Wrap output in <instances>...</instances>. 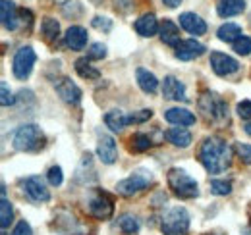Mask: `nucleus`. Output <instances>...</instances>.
<instances>
[{
	"label": "nucleus",
	"instance_id": "25",
	"mask_svg": "<svg viewBox=\"0 0 251 235\" xmlns=\"http://www.w3.org/2000/svg\"><path fill=\"white\" fill-rule=\"evenodd\" d=\"M74 66H75V71L79 73V77H83L87 81H95V79L100 77V71L91 66V60L89 58H77Z\"/></svg>",
	"mask_w": 251,
	"mask_h": 235
},
{
	"label": "nucleus",
	"instance_id": "41",
	"mask_svg": "<svg viewBox=\"0 0 251 235\" xmlns=\"http://www.w3.org/2000/svg\"><path fill=\"white\" fill-rule=\"evenodd\" d=\"M164 2V6H168V8H178L180 4H182V0H162Z\"/></svg>",
	"mask_w": 251,
	"mask_h": 235
},
{
	"label": "nucleus",
	"instance_id": "9",
	"mask_svg": "<svg viewBox=\"0 0 251 235\" xmlns=\"http://www.w3.org/2000/svg\"><path fill=\"white\" fill-rule=\"evenodd\" d=\"M22 187H24L25 197L33 203H49L50 201V193H49L45 181L39 176H31L27 179H24Z\"/></svg>",
	"mask_w": 251,
	"mask_h": 235
},
{
	"label": "nucleus",
	"instance_id": "19",
	"mask_svg": "<svg viewBox=\"0 0 251 235\" xmlns=\"http://www.w3.org/2000/svg\"><path fill=\"white\" fill-rule=\"evenodd\" d=\"M133 27L137 31V35H141V37H153V35H157L158 31H160L155 14H143V16L135 22Z\"/></svg>",
	"mask_w": 251,
	"mask_h": 235
},
{
	"label": "nucleus",
	"instance_id": "18",
	"mask_svg": "<svg viewBox=\"0 0 251 235\" xmlns=\"http://www.w3.org/2000/svg\"><path fill=\"white\" fill-rule=\"evenodd\" d=\"M160 41L168 47H178L182 41H180V27L172 22V20H164L162 25H160Z\"/></svg>",
	"mask_w": 251,
	"mask_h": 235
},
{
	"label": "nucleus",
	"instance_id": "43",
	"mask_svg": "<svg viewBox=\"0 0 251 235\" xmlns=\"http://www.w3.org/2000/svg\"><path fill=\"white\" fill-rule=\"evenodd\" d=\"M209 235H215V234H209Z\"/></svg>",
	"mask_w": 251,
	"mask_h": 235
},
{
	"label": "nucleus",
	"instance_id": "37",
	"mask_svg": "<svg viewBox=\"0 0 251 235\" xmlns=\"http://www.w3.org/2000/svg\"><path fill=\"white\" fill-rule=\"evenodd\" d=\"M151 116H153V110H149V108H143V110H139V112L131 114V116L127 118V119H129V123H143V121H147V119H149Z\"/></svg>",
	"mask_w": 251,
	"mask_h": 235
},
{
	"label": "nucleus",
	"instance_id": "30",
	"mask_svg": "<svg viewBox=\"0 0 251 235\" xmlns=\"http://www.w3.org/2000/svg\"><path fill=\"white\" fill-rule=\"evenodd\" d=\"M151 145H153V141L149 135H145V133H133L131 135V148L135 152H145Z\"/></svg>",
	"mask_w": 251,
	"mask_h": 235
},
{
	"label": "nucleus",
	"instance_id": "31",
	"mask_svg": "<svg viewBox=\"0 0 251 235\" xmlns=\"http://www.w3.org/2000/svg\"><path fill=\"white\" fill-rule=\"evenodd\" d=\"M211 193L217 197H226L232 193V183L226 179H213L211 181Z\"/></svg>",
	"mask_w": 251,
	"mask_h": 235
},
{
	"label": "nucleus",
	"instance_id": "1",
	"mask_svg": "<svg viewBox=\"0 0 251 235\" xmlns=\"http://www.w3.org/2000/svg\"><path fill=\"white\" fill-rule=\"evenodd\" d=\"M199 162L209 174H222L232 164V148L220 137H207L199 148Z\"/></svg>",
	"mask_w": 251,
	"mask_h": 235
},
{
	"label": "nucleus",
	"instance_id": "8",
	"mask_svg": "<svg viewBox=\"0 0 251 235\" xmlns=\"http://www.w3.org/2000/svg\"><path fill=\"white\" fill-rule=\"evenodd\" d=\"M87 210H89L91 216L99 218V220H108L112 216V212H114V203L106 193L95 191L87 199Z\"/></svg>",
	"mask_w": 251,
	"mask_h": 235
},
{
	"label": "nucleus",
	"instance_id": "33",
	"mask_svg": "<svg viewBox=\"0 0 251 235\" xmlns=\"http://www.w3.org/2000/svg\"><path fill=\"white\" fill-rule=\"evenodd\" d=\"M106 56V47L102 43H93L87 50V58L89 60H102Z\"/></svg>",
	"mask_w": 251,
	"mask_h": 235
},
{
	"label": "nucleus",
	"instance_id": "35",
	"mask_svg": "<svg viewBox=\"0 0 251 235\" xmlns=\"http://www.w3.org/2000/svg\"><path fill=\"white\" fill-rule=\"evenodd\" d=\"M91 25H93L95 29L108 33V31L112 29V20H108V18H102V16H95L93 20H91Z\"/></svg>",
	"mask_w": 251,
	"mask_h": 235
},
{
	"label": "nucleus",
	"instance_id": "17",
	"mask_svg": "<svg viewBox=\"0 0 251 235\" xmlns=\"http://www.w3.org/2000/svg\"><path fill=\"white\" fill-rule=\"evenodd\" d=\"M178 20H180L182 29H186L188 33H191V35H205V33H207V24H205V20H201L197 14L186 12V14H182Z\"/></svg>",
	"mask_w": 251,
	"mask_h": 235
},
{
	"label": "nucleus",
	"instance_id": "4",
	"mask_svg": "<svg viewBox=\"0 0 251 235\" xmlns=\"http://www.w3.org/2000/svg\"><path fill=\"white\" fill-rule=\"evenodd\" d=\"M166 179H168V187L172 189V193L176 197H180V199H195L199 195L197 181L189 176V174H186L184 170H180V168L168 170Z\"/></svg>",
	"mask_w": 251,
	"mask_h": 235
},
{
	"label": "nucleus",
	"instance_id": "15",
	"mask_svg": "<svg viewBox=\"0 0 251 235\" xmlns=\"http://www.w3.org/2000/svg\"><path fill=\"white\" fill-rule=\"evenodd\" d=\"M0 18H2L4 29H18V25H20V10L16 8V4L12 0H0Z\"/></svg>",
	"mask_w": 251,
	"mask_h": 235
},
{
	"label": "nucleus",
	"instance_id": "42",
	"mask_svg": "<svg viewBox=\"0 0 251 235\" xmlns=\"http://www.w3.org/2000/svg\"><path fill=\"white\" fill-rule=\"evenodd\" d=\"M246 133L251 137V123H248V125H246Z\"/></svg>",
	"mask_w": 251,
	"mask_h": 235
},
{
	"label": "nucleus",
	"instance_id": "3",
	"mask_svg": "<svg viewBox=\"0 0 251 235\" xmlns=\"http://www.w3.org/2000/svg\"><path fill=\"white\" fill-rule=\"evenodd\" d=\"M160 230L164 235H186L189 230V212L184 206L168 208L160 218Z\"/></svg>",
	"mask_w": 251,
	"mask_h": 235
},
{
	"label": "nucleus",
	"instance_id": "32",
	"mask_svg": "<svg viewBox=\"0 0 251 235\" xmlns=\"http://www.w3.org/2000/svg\"><path fill=\"white\" fill-rule=\"evenodd\" d=\"M234 52L240 56H248L251 52V37H240L234 43Z\"/></svg>",
	"mask_w": 251,
	"mask_h": 235
},
{
	"label": "nucleus",
	"instance_id": "11",
	"mask_svg": "<svg viewBox=\"0 0 251 235\" xmlns=\"http://www.w3.org/2000/svg\"><path fill=\"white\" fill-rule=\"evenodd\" d=\"M54 89H56V94L62 98L64 102L74 104V106L81 102L83 93H81V89L77 87V85H75L72 79H68V77H60V79H56Z\"/></svg>",
	"mask_w": 251,
	"mask_h": 235
},
{
	"label": "nucleus",
	"instance_id": "23",
	"mask_svg": "<svg viewBox=\"0 0 251 235\" xmlns=\"http://www.w3.org/2000/svg\"><path fill=\"white\" fill-rule=\"evenodd\" d=\"M246 10V0H220L217 6L220 18H232Z\"/></svg>",
	"mask_w": 251,
	"mask_h": 235
},
{
	"label": "nucleus",
	"instance_id": "39",
	"mask_svg": "<svg viewBox=\"0 0 251 235\" xmlns=\"http://www.w3.org/2000/svg\"><path fill=\"white\" fill-rule=\"evenodd\" d=\"M12 235H33V230L25 220H20V222L16 224V228H14Z\"/></svg>",
	"mask_w": 251,
	"mask_h": 235
},
{
	"label": "nucleus",
	"instance_id": "20",
	"mask_svg": "<svg viewBox=\"0 0 251 235\" xmlns=\"http://www.w3.org/2000/svg\"><path fill=\"white\" fill-rule=\"evenodd\" d=\"M164 118H166V121H170L174 125H180V127L195 123V116H193V112H189L188 108H170V110L164 112Z\"/></svg>",
	"mask_w": 251,
	"mask_h": 235
},
{
	"label": "nucleus",
	"instance_id": "22",
	"mask_svg": "<svg viewBox=\"0 0 251 235\" xmlns=\"http://www.w3.org/2000/svg\"><path fill=\"white\" fill-rule=\"evenodd\" d=\"M164 137L168 139V143H172L174 147L186 148L191 143V133H189L186 127H172L164 133Z\"/></svg>",
	"mask_w": 251,
	"mask_h": 235
},
{
	"label": "nucleus",
	"instance_id": "24",
	"mask_svg": "<svg viewBox=\"0 0 251 235\" xmlns=\"http://www.w3.org/2000/svg\"><path fill=\"white\" fill-rule=\"evenodd\" d=\"M129 116H126L122 110H118V108H114V110H110V112H106V116H104V123H106V127H110L112 131H122L126 125L129 123Z\"/></svg>",
	"mask_w": 251,
	"mask_h": 235
},
{
	"label": "nucleus",
	"instance_id": "5",
	"mask_svg": "<svg viewBox=\"0 0 251 235\" xmlns=\"http://www.w3.org/2000/svg\"><path fill=\"white\" fill-rule=\"evenodd\" d=\"M201 114L215 121V123H222L224 119H228V104L220 98L217 93H205L201 94V98L197 100Z\"/></svg>",
	"mask_w": 251,
	"mask_h": 235
},
{
	"label": "nucleus",
	"instance_id": "21",
	"mask_svg": "<svg viewBox=\"0 0 251 235\" xmlns=\"http://www.w3.org/2000/svg\"><path fill=\"white\" fill-rule=\"evenodd\" d=\"M135 75H137V85H139V89H141L143 93H151V94L157 93L158 79L155 73H151V71L145 70V68H137Z\"/></svg>",
	"mask_w": 251,
	"mask_h": 235
},
{
	"label": "nucleus",
	"instance_id": "13",
	"mask_svg": "<svg viewBox=\"0 0 251 235\" xmlns=\"http://www.w3.org/2000/svg\"><path fill=\"white\" fill-rule=\"evenodd\" d=\"M205 50H207L205 45H201V43L195 41V39H188V41H182V43L176 47V58L184 60V62L195 60V58H199V56H203Z\"/></svg>",
	"mask_w": 251,
	"mask_h": 235
},
{
	"label": "nucleus",
	"instance_id": "2",
	"mask_svg": "<svg viewBox=\"0 0 251 235\" xmlns=\"http://www.w3.org/2000/svg\"><path fill=\"white\" fill-rule=\"evenodd\" d=\"M12 145H14L16 150L33 152V150H39V148L45 145V135H43V131H41L39 125L25 123V125H20L12 133Z\"/></svg>",
	"mask_w": 251,
	"mask_h": 235
},
{
	"label": "nucleus",
	"instance_id": "34",
	"mask_svg": "<svg viewBox=\"0 0 251 235\" xmlns=\"http://www.w3.org/2000/svg\"><path fill=\"white\" fill-rule=\"evenodd\" d=\"M47 179H49V183H50L52 187L62 185V181H64L62 168H60V166H52V168L49 170V174H47Z\"/></svg>",
	"mask_w": 251,
	"mask_h": 235
},
{
	"label": "nucleus",
	"instance_id": "26",
	"mask_svg": "<svg viewBox=\"0 0 251 235\" xmlns=\"http://www.w3.org/2000/svg\"><path fill=\"white\" fill-rule=\"evenodd\" d=\"M217 35H219V39L222 43H236L240 37H244L242 35V27L236 25V24H224V25H220Z\"/></svg>",
	"mask_w": 251,
	"mask_h": 235
},
{
	"label": "nucleus",
	"instance_id": "40",
	"mask_svg": "<svg viewBox=\"0 0 251 235\" xmlns=\"http://www.w3.org/2000/svg\"><path fill=\"white\" fill-rule=\"evenodd\" d=\"M238 116L242 119H251V100H242L238 104Z\"/></svg>",
	"mask_w": 251,
	"mask_h": 235
},
{
	"label": "nucleus",
	"instance_id": "28",
	"mask_svg": "<svg viewBox=\"0 0 251 235\" xmlns=\"http://www.w3.org/2000/svg\"><path fill=\"white\" fill-rule=\"evenodd\" d=\"M118 228L126 235H133L139 232V220L133 214H122L118 218Z\"/></svg>",
	"mask_w": 251,
	"mask_h": 235
},
{
	"label": "nucleus",
	"instance_id": "29",
	"mask_svg": "<svg viewBox=\"0 0 251 235\" xmlns=\"http://www.w3.org/2000/svg\"><path fill=\"white\" fill-rule=\"evenodd\" d=\"M12 218H14L12 203H10L6 197H2V203H0V226H2V230H6V228L10 226Z\"/></svg>",
	"mask_w": 251,
	"mask_h": 235
},
{
	"label": "nucleus",
	"instance_id": "10",
	"mask_svg": "<svg viewBox=\"0 0 251 235\" xmlns=\"http://www.w3.org/2000/svg\"><path fill=\"white\" fill-rule=\"evenodd\" d=\"M211 68L217 75L226 77L240 70V62L228 54H222V52H211Z\"/></svg>",
	"mask_w": 251,
	"mask_h": 235
},
{
	"label": "nucleus",
	"instance_id": "12",
	"mask_svg": "<svg viewBox=\"0 0 251 235\" xmlns=\"http://www.w3.org/2000/svg\"><path fill=\"white\" fill-rule=\"evenodd\" d=\"M97 154L100 158L102 164H114L118 160V147L116 141L110 135H99V143H97Z\"/></svg>",
	"mask_w": 251,
	"mask_h": 235
},
{
	"label": "nucleus",
	"instance_id": "7",
	"mask_svg": "<svg viewBox=\"0 0 251 235\" xmlns=\"http://www.w3.org/2000/svg\"><path fill=\"white\" fill-rule=\"evenodd\" d=\"M35 60H37V54L31 47H22L16 52L14 62H12V71H14L16 79H27L31 75Z\"/></svg>",
	"mask_w": 251,
	"mask_h": 235
},
{
	"label": "nucleus",
	"instance_id": "14",
	"mask_svg": "<svg viewBox=\"0 0 251 235\" xmlns=\"http://www.w3.org/2000/svg\"><path fill=\"white\" fill-rule=\"evenodd\" d=\"M162 96L168 100H188L186 96V85L174 77V75H166L162 81Z\"/></svg>",
	"mask_w": 251,
	"mask_h": 235
},
{
	"label": "nucleus",
	"instance_id": "36",
	"mask_svg": "<svg viewBox=\"0 0 251 235\" xmlns=\"http://www.w3.org/2000/svg\"><path fill=\"white\" fill-rule=\"evenodd\" d=\"M236 152H238V156H240V160L244 164H251V145H248V143H238L236 145Z\"/></svg>",
	"mask_w": 251,
	"mask_h": 235
},
{
	"label": "nucleus",
	"instance_id": "27",
	"mask_svg": "<svg viewBox=\"0 0 251 235\" xmlns=\"http://www.w3.org/2000/svg\"><path fill=\"white\" fill-rule=\"evenodd\" d=\"M41 31H43V37L45 41L49 43H54L60 35V24L54 20V18H45L43 24H41Z\"/></svg>",
	"mask_w": 251,
	"mask_h": 235
},
{
	"label": "nucleus",
	"instance_id": "6",
	"mask_svg": "<svg viewBox=\"0 0 251 235\" xmlns=\"http://www.w3.org/2000/svg\"><path fill=\"white\" fill-rule=\"evenodd\" d=\"M153 183V174L147 170H137L129 177H126L122 181L116 183V193L122 197H133L141 191H145L149 185Z\"/></svg>",
	"mask_w": 251,
	"mask_h": 235
},
{
	"label": "nucleus",
	"instance_id": "38",
	"mask_svg": "<svg viewBox=\"0 0 251 235\" xmlns=\"http://www.w3.org/2000/svg\"><path fill=\"white\" fill-rule=\"evenodd\" d=\"M0 89H2V98H0L2 106H12V104L16 102V98L12 96V91L8 89V85H6V81H2V83H0Z\"/></svg>",
	"mask_w": 251,
	"mask_h": 235
},
{
	"label": "nucleus",
	"instance_id": "16",
	"mask_svg": "<svg viewBox=\"0 0 251 235\" xmlns=\"http://www.w3.org/2000/svg\"><path fill=\"white\" fill-rule=\"evenodd\" d=\"M64 41H66V47L72 48V50H83L85 45H87V31L79 25H72L70 29L66 31L64 35Z\"/></svg>",
	"mask_w": 251,
	"mask_h": 235
}]
</instances>
